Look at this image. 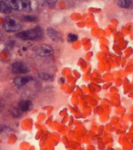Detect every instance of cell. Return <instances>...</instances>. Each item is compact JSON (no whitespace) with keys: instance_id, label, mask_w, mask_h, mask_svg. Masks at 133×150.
Segmentation results:
<instances>
[{"instance_id":"9a60e30c","label":"cell","mask_w":133,"mask_h":150,"mask_svg":"<svg viewBox=\"0 0 133 150\" xmlns=\"http://www.w3.org/2000/svg\"><path fill=\"white\" fill-rule=\"evenodd\" d=\"M48 5L50 6H53L56 5V3H57V0H44Z\"/></svg>"},{"instance_id":"7c38bea8","label":"cell","mask_w":133,"mask_h":150,"mask_svg":"<svg viewBox=\"0 0 133 150\" xmlns=\"http://www.w3.org/2000/svg\"><path fill=\"white\" fill-rule=\"evenodd\" d=\"M24 20L28 21V22H35L37 20V18L33 16H25V17H24Z\"/></svg>"},{"instance_id":"5bb4252c","label":"cell","mask_w":133,"mask_h":150,"mask_svg":"<svg viewBox=\"0 0 133 150\" xmlns=\"http://www.w3.org/2000/svg\"><path fill=\"white\" fill-rule=\"evenodd\" d=\"M20 110H17V109H13V110H12V112H11V113H12V115H13L14 117H19V116H20Z\"/></svg>"},{"instance_id":"6da1fadb","label":"cell","mask_w":133,"mask_h":150,"mask_svg":"<svg viewBox=\"0 0 133 150\" xmlns=\"http://www.w3.org/2000/svg\"><path fill=\"white\" fill-rule=\"evenodd\" d=\"M11 10L29 12L31 10V3L28 0H4Z\"/></svg>"},{"instance_id":"ba28073f","label":"cell","mask_w":133,"mask_h":150,"mask_svg":"<svg viewBox=\"0 0 133 150\" xmlns=\"http://www.w3.org/2000/svg\"><path fill=\"white\" fill-rule=\"evenodd\" d=\"M33 104L30 100H21L19 104L18 108L21 112H27L32 109Z\"/></svg>"},{"instance_id":"5b68a950","label":"cell","mask_w":133,"mask_h":150,"mask_svg":"<svg viewBox=\"0 0 133 150\" xmlns=\"http://www.w3.org/2000/svg\"><path fill=\"white\" fill-rule=\"evenodd\" d=\"M35 53L41 57H46L53 54V49L48 45H43L35 48Z\"/></svg>"},{"instance_id":"277c9868","label":"cell","mask_w":133,"mask_h":150,"mask_svg":"<svg viewBox=\"0 0 133 150\" xmlns=\"http://www.w3.org/2000/svg\"><path fill=\"white\" fill-rule=\"evenodd\" d=\"M11 70L15 74H27L29 71V68L24 62H15L11 65Z\"/></svg>"},{"instance_id":"8992f818","label":"cell","mask_w":133,"mask_h":150,"mask_svg":"<svg viewBox=\"0 0 133 150\" xmlns=\"http://www.w3.org/2000/svg\"><path fill=\"white\" fill-rule=\"evenodd\" d=\"M33 80L32 77L31 76H24V77H17L13 81V83L15 85L16 87L21 88L23 86H24L27 84L31 81Z\"/></svg>"},{"instance_id":"9c48e42d","label":"cell","mask_w":133,"mask_h":150,"mask_svg":"<svg viewBox=\"0 0 133 150\" xmlns=\"http://www.w3.org/2000/svg\"><path fill=\"white\" fill-rule=\"evenodd\" d=\"M118 5L120 8L128 9L132 6V1L131 0H118Z\"/></svg>"},{"instance_id":"30bf717a","label":"cell","mask_w":133,"mask_h":150,"mask_svg":"<svg viewBox=\"0 0 133 150\" xmlns=\"http://www.w3.org/2000/svg\"><path fill=\"white\" fill-rule=\"evenodd\" d=\"M0 12L3 13H10L11 12V9L7 6L4 1H0Z\"/></svg>"},{"instance_id":"52a82bcc","label":"cell","mask_w":133,"mask_h":150,"mask_svg":"<svg viewBox=\"0 0 133 150\" xmlns=\"http://www.w3.org/2000/svg\"><path fill=\"white\" fill-rule=\"evenodd\" d=\"M46 32H47V35L51 40L54 41V42H60V41L62 40V36L60 34V32H58L57 31H56L55 29L49 28H47Z\"/></svg>"},{"instance_id":"2e32d148","label":"cell","mask_w":133,"mask_h":150,"mask_svg":"<svg viewBox=\"0 0 133 150\" xmlns=\"http://www.w3.org/2000/svg\"><path fill=\"white\" fill-rule=\"evenodd\" d=\"M6 126H3V125H1L0 124V133L3 132L4 131H6Z\"/></svg>"},{"instance_id":"4fadbf2b","label":"cell","mask_w":133,"mask_h":150,"mask_svg":"<svg viewBox=\"0 0 133 150\" xmlns=\"http://www.w3.org/2000/svg\"><path fill=\"white\" fill-rule=\"evenodd\" d=\"M78 39V36L74 34H69L68 35V41L70 42H75L76 40Z\"/></svg>"},{"instance_id":"8fae6325","label":"cell","mask_w":133,"mask_h":150,"mask_svg":"<svg viewBox=\"0 0 133 150\" xmlns=\"http://www.w3.org/2000/svg\"><path fill=\"white\" fill-rule=\"evenodd\" d=\"M38 77L43 81H51L53 80V75L47 74V73H39L38 74Z\"/></svg>"},{"instance_id":"7a4b0ae2","label":"cell","mask_w":133,"mask_h":150,"mask_svg":"<svg viewBox=\"0 0 133 150\" xmlns=\"http://www.w3.org/2000/svg\"><path fill=\"white\" fill-rule=\"evenodd\" d=\"M16 36L22 40H37L42 36V30L39 27L18 32Z\"/></svg>"},{"instance_id":"3957f363","label":"cell","mask_w":133,"mask_h":150,"mask_svg":"<svg viewBox=\"0 0 133 150\" xmlns=\"http://www.w3.org/2000/svg\"><path fill=\"white\" fill-rule=\"evenodd\" d=\"M3 27L7 32H17L22 28V24L16 18L6 17L3 21Z\"/></svg>"}]
</instances>
